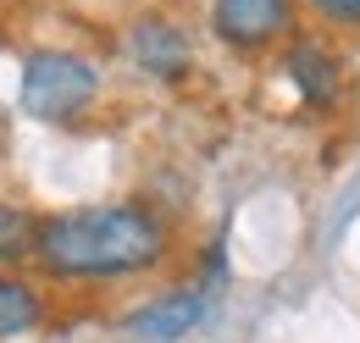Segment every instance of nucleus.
I'll return each mask as SVG.
<instances>
[{
	"label": "nucleus",
	"instance_id": "20e7f679",
	"mask_svg": "<svg viewBox=\"0 0 360 343\" xmlns=\"http://www.w3.org/2000/svg\"><path fill=\"white\" fill-rule=\"evenodd\" d=\"M205 316H211V288L205 283H183V288H167L150 304H139L128 316V332L139 343H183Z\"/></svg>",
	"mask_w": 360,
	"mask_h": 343
},
{
	"label": "nucleus",
	"instance_id": "f03ea898",
	"mask_svg": "<svg viewBox=\"0 0 360 343\" xmlns=\"http://www.w3.org/2000/svg\"><path fill=\"white\" fill-rule=\"evenodd\" d=\"M100 100V67L78 50H34L22 61L17 105L34 122H72Z\"/></svg>",
	"mask_w": 360,
	"mask_h": 343
},
{
	"label": "nucleus",
	"instance_id": "1a4fd4ad",
	"mask_svg": "<svg viewBox=\"0 0 360 343\" xmlns=\"http://www.w3.org/2000/svg\"><path fill=\"white\" fill-rule=\"evenodd\" d=\"M311 11L321 22H338V28H360V0H311Z\"/></svg>",
	"mask_w": 360,
	"mask_h": 343
},
{
	"label": "nucleus",
	"instance_id": "39448f33",
	"mask_svg": "<svg viewBox=\"0 0 360 343\" xmlns=\"http://www.w3.org/2000/svg\"><path fill=\"white\" fill-rule=\"evenodd\" d=\"M128 56H134L139 72H150L161 84H183L194 72V50L183 39V28L167 22V17H139L128 28Z\"/></svg>",
	"mask_w": 360,
	"mask_h": 343
},
{
	"label": "nucleus",
	"instance_id": "f257e3e1",
	"mask_svg": "<svg viewBox=\"0 0 360 343\" xmlns=\"http://www.w3.org/2000/svg\"><path fill=\"white\" fill-rule=\"evenodd\" d=\"M167 255H172V227L144 200H117V205H84V211L39 216V238H34V266L45 277H56V283L144 277Z\"/></svg>",
	"mask_w": 360,
	"mask_h": 343
},
{
	"label": "nucleus",
	"instance_id": "7ed1b4c3",
	"mask_svg": "<svg viewBox=\"0 0 360 343\" xmlns=\"http://www.w3.org/2000/svg\"><path fill=\"white\" fill-rule=\"evenodd\" d=\"M211 34L238 56H261L294 34V0H211Z\"/></svg>",
	"mask_w": 360,
	"mask_h": 343
},
{
	"label": "nucleus",
	"instance_id": "423d86ee",
	"mask_svg": "<svg viewBox=\"0 0 360 343\" xmlns=\"http://www.w3.org/2000/svg\"><path fill=\"white\" fill-rule=\"evenodd\" d=\"M283 72H288L294 94L305 100V111H338V100H344V61L327 44L294 39L288 56H283Z\"/></svg>",
	"mask_w": 360,
	"mask_h": 343
},
{
	"label": "nucleus",
	"instance_id": "0eeeda50",
	"mask_svg": "<svg viewBox=\"0 0 360 343\" xmlns=\"http://www.w3.org/2000/svg\"><path fill=\"white\" fill-rule=\"evenodd\" d=\"M45 327V294L22 271H0V343L28 338Z\"/></svg>",
	"mask_w": 360,
	"mask_h": 343
},
{
	"label": "nucleus",
	"instance_id": "6e6552de",
	"mask_svg": "<svg viewBox=\"0 0 360 343\" xmlns=\"http://www.w3.org/2000/svg\"><path fill=\"white\" fill-rule=\"evenodd\" d=\"M34 238H39V216L22 205H0V260H34Z\"/></svg>",
	"mask_w": 360,
	"mask_h": 343
}]
</instances>
